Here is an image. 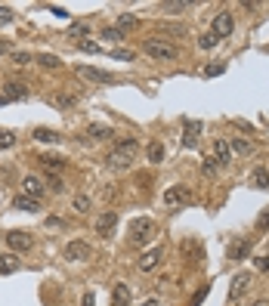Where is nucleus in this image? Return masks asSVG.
Wrapping results in <instances>:
<instances>
[{"instance_id": "45", "label": "nucleus", "mask_w": 269, "mask_h": 306, "mask_svg": "<svg viewBox=\"0 0 269 306\" xmlns=\"http://www.w3.org/2000/svg\"><path fill=\"white\" fill-rule=\"evenodd\" d=\"M257 269H260V272H269V257H260L257 260Z\"/></svg>"}, {"instance_id": "24", "label": "nucleus", "mask_w": 269, "mask_h": 306, "mask_svg": "<svg viewBox=\"0 0 269 306\" xmlns=\"http://www.w3.org/2000/svg\"><path fill=\"white\" fill-rule=\"evenodd\" d=\"M47 102L59 105V109H71V105H75V96H65V93H53V96H47Z\"/></svg>"}, {"instance_id": "28", "label": "nucleus", "mask_w": 269, "mask_h": 306, "mask_svg": "<svg viewBox=\"0 0 269 306\" xmlns=\"http://www.w3.org/2000/svg\"><path fill=\"white\" fill-rule=\"evenodd\" d=\"M232 152H238V155H250V152H254V146H250V142L247 139H232V146H229Z\"/></svg>"}, {"instance_id": "50", "label": "nucleus", "mask_w": 269, "mask_h": 306, "mask_svg": "<svg viewBox=\"0 0 269 306\" xmlns=\"http://www.w3.org/2000/svg\"><path fill=\"white\" fill-rule=\"evenodd\" d=\"M7 102H10V99H7V96H0V105H7Z\"/></svg>"}, {"instance_id": "40", "label": "nucleus", "mask_w": 269, "mask_h": 306, "mask_svg": "<svg viewBox=\"0 0 269 306\" xmlns=\"http://www.w3.org/2000/svg\"><path fill=\"white\" fill-rule=\"evenodd\" d=\"M201 170H204V176H213V173H217V164H213V158L204 161V167H201Z\"/></svg>"}, {"instance_id": "30", "label": "nucleus", "mask_w": 269, "mask_h": 306, "mask_svg": "<svg viewBox=\"0 0 269 306\" xmlns=\"http://www.w3.org/2000/svg\"><path fill=\"white\" fill-rule=\"evenodd\" d=\"M71 210L87 213V210H90V198H87V195H75V201H71Z\"/></svg>"}, {"instance_id": "31", "label": "nucleus", "mask_w": 269, "mask_h": 306, "mask_svg": "<svg viewBox=\"0 0 269 306\" xmlns=\"http://www.w3.org/2000/svg\"><path fill=\"white\" fill-rule=\"evenodd\" d=\"M16 146V133L13 130H0V149H13Z\"/></svg>"}, {"instance_id": "43", "label": "nucleus", "mask_w": 269, "mask_h": 306, "mask_svg": "<svg viewBox=\"0 0 269 306\" xmlns=\"http://www.w3.org/2000/svg\"><path fill=\"white\" fill-rule=\"evenodd\" d=\"M161 31H167V34H186V28H183V25H164Z\"/></svg>"}, {"instance_id": "1", "label": "nucleus", "mask_w": 269, "mask_h": 306, "mask_svg": "<svg viewBox=\"0 0 269 306\" xmlns=\"http://www.w3.org/2000/svg\"><path fill=\"white\" fill-rule=\"evenodd\" d=\"M136 152H139V142L127 136V139H121V142H118L115 152H112L109 158H105V161H109V167H112V170H127V167L133 164Z\"/></svg>"}, {"instance_id": "21", "label": "nucleus", "mask_w": 269, "mask_h": 306, "mask_svg": "<svg viewBox=\"0 0 269 306\" xmlns=\"http://www.w3.org/2000/svg\"><path fill=\"white\" fill-rule=\"evenodd\" d=\"M4 96H7V99H25V96H28V90H25V84H19V81H10Z\"/></svg>"}, {"instance_id": "48", "label": "nucleus", "mask_w": 269, "mask_h": 306, "mask_svg": "<svg viewBox=\"0 0 269 306\" xmlns=\"http://www.w3.org/2000/svg\"><path fill=\"white\" fill-rule=\"evenodd\" d=\"M10 53V44H0V56H7Z\"/></svg>"}, {"instance_id": "42", "label": "nucleus", "mask_w": 269, "mask_h": 306, "mask_svg": "<svg viewBox=\"0 0 269 306\" xmlns=\"http://www.w3.org/2000/svg\"><path fill=\"white\" fill-rule=\"evenodd\" d=\"M75 34H78V38H87V25H71V38H75Z\"/></svg>"}, {"instance_id": "41", "label": "nucleus", "mask_w": 269, "mask_h": 306, "mask_svg": "<svg viewBox=\"0 0 269 306\" xmlns=\"http://www.w3.org/2000/svg\"><path fill=\"white\" fill-rule=\"evenodd\" d=\"M115 59H124V62H133V53H130V50H115Z\"/></svg>"}, {"instance_id": "15", "label": "nucleus", "mask_w": 269, "mask_h": 306, "mask_svg": "<svg viewBox=\"0 0 269 306\" xmlns=\"http://www.w3.org/2000/svg\"><path fill=\"white\" fill-rule=\"evenodd\" d=\"M247 284H250V275H247V272H238L235 278H232V287H229V300L235 303V300H238V297L247 291Z\"/></svg>"}, {"instance_id": "29", "label": "nucleus", "mask_w": 269, "mask_h": 306, "mask_svg": "<svg viewBox=\"0 0 269 306\" xmlns=\"http://www.w3.org/2000/svg\"><path fill=\"white\" fill-rule=\"evenodd\" d=\"M38 62H41L44 68H59V65H62V62H59V56H53V53H41Z\"/></svg>"}, {"instance_id": "13", "label": "nucleus", "mask_w": 269, "mask_h": 306, "mask_svg": "<svg viewBox=\"0 0 269 306\" xmlns=\"http://www.w3.org/2000/svg\"><path fill=\"white\" fill-rule=\"evenodd\" d=\"M198 136H201V124L198 121H183V146L192 149L195 142H198Z\"/></svg>"}, {"instance_id": "10", "label": "nucleus", "mask_w": 269, "mask_h": 306, "mask_svg": "<svg viewBox=\"0 0 269 306\" xmlns=\"http://www.w3.org/2000/svg\"><path fill=\"white\" fill-rule=\"evenodd\" d=\"M115 226H118V213L115 210H105L102 217L96 220V232H99L102 238H112L115 235Z\"/></svg>"}, {"instance_id": "11", "label": "nucleus", "mask_w": 269, "mask_h": 306, "mask_svg": "<svg viewBox=\"0 0 269 306\" xmlns=\"http://www.w3.org/2000/svg\"><path fill=\"white\" fill-rule=\"evenodd\" d=\"M161 257H164V247H152V250H146V254L139 257V269H142V272H152V269L161 263Z\"/></svg>"}, {"instance_id": "27", "label": "nucleus", "mask_w": 269, "mask_h": 306, "mask_svg": "<svg viewBox=\"0 0 269 306\" xmlns=\"http://www.w3.org/2000/svg\"><path fill=\"white\" fill-rule=\"evenodd\" d=\"M146 155H149V161H152V164H158V161L164 158V146H161V142H152V146L146 149Z\"/></svg>"}, {"instance_id": "5", "label": "nucleus", "mask_w": 269, "mask_h": 306, "mask_svg": "<svg viewBox=\"0 0 269 306\" xmlns=\"http://www.w3.org/2000/svg\"><path fill=\"white\" fill-rule=\"evenodd\" d=\"M164 201L170 207H186V204H192V189L189 186H170L164 192Z\"/></svg>"}, {"instance_id": "36", "label": "nucleus", "mask_w": 269, "mask_h": 306, "mask_svg": "<svg viewBox=\"0 0 269 306\" xmlns=\"http://www.w3.org/2000/svg\"><path fill=\"white\" fill-rule=\"evenodd\" d=\"M257 229H260V232H266V229H269V207H263V213L257 217Z\"/></svg>"}, {"instance_id": "17", "label": "nucleus", "mask_w": 269, "mask_h": 306, "mask_svg": "<svg viewBox=\"0 0 269 306\" xmlns=\"http://www.w3.org/2000/svg\"><path fill=\"white\" fill-rule=\"evenodd\" d=\"M19 269V257L16 254H0V275H13Z\"/></svg>"}, {"instance_id": "20", "label": "nucleus", "mask_w": 269, "mask_h": 306, "mask_svg": "<svg viewBox=\"0 0 269 306\" xmlns=\"http://www.w3.org/2000/svg\"><path fill=\"white\" fill-rule=\"evenodd\" d=\"M13 207H16V210L31 213V210H41V201H34V198H28V195H19V198L13 201Z\"/></svg>"}, {"instance_id": "4", "label": "nucleus", "mask_w": 269, "mask_h": 306, "mask_svg": "<svg viewBox=\"0 0 269 306\" xmlns=\"http://www.w3.org/2000/svg\"><path fill=\"white\" fill-rule=\"evenodd\" d=\"M62 257H65L68 263H84V260L93 257V247H90L87 241H68L65 250H62Z\"/></svg>"}, {"instance_id": "22", "label": "nucleus", "mask_w": 269, "mask_h": 306, "mask_svg": "<svg viewBox=\"0 0 269 306\" xmlns=\"http://www.w3.org/2000/svg\"><path fill=\"white\" fill-rule=\"evenodd\" d=\"M38 161H41L44 170H62V158H59V155H50V152H47V155H41Z\"/></svg>"}, {"instance_id": "37", "label": "nucleus", "mask_w": 269, "mask_h": 306, "mask_svg": "<svg viewBox=\"0 0 269 306\" xmlns=\"http://www.w3.org/2000/svg\"><path fill=\"white\" fill-rule=\"evenodd\" d=\"M47 186H50L53 192H56V195H59V192L65 189V183H62V179H59V176H50V179H47Z\"/></svg>"}, {"instance_id": "39", "label": "nucleus", "mask_w": 269, "mask_h": 306, "mask_svg": "<svg viewBox=\"0 0 269 306\" xmlns=\"http://www.w3.org/2000/svg\"><path fill=\"white\" fill-rule=\"evenodd\" d=\"M13 22V10L10 7H0V25H10Z\"/></svg>"}, {"instance_id": "19", "label": "nucleus", "mask_w": 269, "mask_h": 306, "mask_svg": "<svg viewBox=\"0 0 269 306\" xmlns=\"http://www.w3.org/2000/svg\"><path fill=\"white\" fill-rule=\"evenodd\" d=\"M250 186L254 189H269V170L266 167H254V173H250Z\"/></svg>"}, {"instance_id": "46", "label": "nucleus", "mask_w": 269, "mask_h": 306, "mask_svg": "<svg viewBox=\"0 0 269 306\" xmlns=\"http://www.w3.org/2000/svg\"><path fill=\"white\" fill-rule=\"evenodd\" d=\"M204 297H207V287H201V291H198V294H195V300H192V306H198V303H201Z\"/></svg>"}, {"instance_id": "16", "label": "nucleus", "mask_w": 269, "mask_h": 306, "mask_svg": "<svg viewBox=\"0 0 269 306\" xmlns=\"http://www.w3.org/2000/svg\"><path fill=\"white\" fill-rule=\"evenodd\" d=\"M87 136H90V139H112L115 130L109 127V124H90V127H87Z\"/></svg>"}, {"instance_id": "9", "label": "nucleus", "mask_w": 269, "mask_h": 306, "mask_svg": "<svg viewBox=\"0 0 269 306\" xmlns=\"http://www.w3.org/2000/svg\"><path fill=\"white\" fill-rule=\"evenodd\" d=\"M44 192H47V183H44V179H38V176H25L22 179V195H28V198H34V201H41V198H44Z\"/></svg>"}, {"instance_id": "26", "label": "nucleus", "mask_w": 269, "mask_h": 306, "mask_svg": "<svg viewBox=\"0 0 269 306\" xmlns=\"http://www.w3.org/2000/svg\"><path fill=\"white\" fill-rule=\"evenodd\" d=\"M195 4H192V0H176V4H170V0H167V4H161V10H167V13H179V10H192Z\"/></svg>"}, {"instance_id": "44", "label": "nucleus", "mask_w": 269, "mask_h": 306, "mask_svg": "<svg viewBox=\"0 0 269 306\" xmlns=\"http://www.w3.org/2000/svg\"><path fill=\"white\" fill-rule=\"evenodd\" d=\"M81 306H96V297H93V291H87V294H84Z\"/></svg>"}, {"instance_id": "38", "label": "nucleus", "mask_w": 269, "mask_h": 306, "mask_svg": "<svg viewBox=\"0 0 269 306\" xmlns=\"http://www.w3.org/2000/svg\"><path fill=\"white\" fill-rule=\"evenodd\" d=\"M13 62L16 65H28L31 62V53H13Z\"/></svg>"}, {"instance_id": "49", "label": "nucleus", "mask_w": 269, "mask_h": 306, "mask_svg": "<svg viewBox=\"0 0 269 306\" xmlns=\"http://www.w3.org/2000/svg\"><path fill=\"white\" fill-rule=\"evenodd\" d=\"M254 306H269V303H266V300H257V303H254Z\"/></svg>"}, {"instance_id": "7", "label": "nucleus", "mask_w": 269, "mask_h": 306, "mask_svg": "<svg viewBox=\"0 0 269 306\" xmlns=\"http://www.w3.org/2000/svg\"><path fill=\"white\" fill-rule=\"evenodd\" d=\"M232 31H235V19H232L229 13H217V16H213V31H210V34H213L217 41L229 38Z\"/></svg>"}, {"instance_id": "3", "label": "nucleus", "mask_w": 269, "mask_h": 306, "mask_svg": "<svg viewBox=\"0 0 269 306\" xmlns=\"http://www.w3.org/2000/svg\"><path fill=\"white\" fill-rule=\"evenodd\" d=\"M142 50H146L152 59H158V62H173L176 59V47L167 44V41H158V38L155 41H146V44H142Z\"/></svg>"}, {"instance_id": "6", "label": "nucleus", "mask_w": 269, "mask_h": 306, "mask_svg": "<svg viewBox=\"0 0 269 306\" xmlns=\"http://www.w3.org/2000/svg\"><path fill=\"white\" fill-rule=\"evenodd\" d=\"M7 244H10V250L13 254H22V250H28L31 244H34V238L28 235V232H22V229H13V232H7Z\"/></svg>"}, {"instance_id": "34", "label": "nucleus", "mask_w": 269, "mask_h": 306, "mask_svg": "<svg viewBox=\"0 0 269 306\" xmlns=\"http://www.w3.org/2000/svg\"><path fill=\"white\" fill-rule=\"evenodd\" d=\"M102 38L112 41V44H118V41H124V34H121L118 28H102Z\"/></svg>"}, {"instance_id": "18", "label": "nucleus", "mask_w": 269, "mask_h": 306, "mask_svg": "<svg viewBox=\"0 0 269 306\" xmlns=\"http://www.w3.org/2000/svg\"><path fill=\"white\" fill-rule=\"evenodd\" d=\"M34 139H38V142H50V146L62 142V136H59L56 130H50V127H38V130H34Z\"/></svg>"}, {"instance_id": "23", "label": "nucleus", "mask_w": 269, "mask_h": 306, "mask_svg": "<svg viewBox=\"0 0 269 306\" xmlns=\"http://www.w3.org/2000/svg\"><path fill=\"white\" fill-rule=\"evenodd\" d=\"M112 300H115V306H127V303H130V287H127V284H115Z\"/></svg>"}, {"instance_id": "47", "label": "nucleus", "mask_w": 269, "mask_h": 306, "mask_svg": "<svg viewBox=\"0 0 269 306\" xmlns=\"http://www.w3.org/2000/svg\"><path fill=\"white\" fill-rule=\"evenodd\" d=\"M136 306H161L158 300H142V303H136Z\"/></svg>"}, {"instance_id": "33", "label": "nucleus", "mask_w": 269, "mask_h": 306, "mask_svg": "<svg viewBox=\"0 0 269 306\" xmlns=\"http://www.w3.org/2000/svg\"><path fill=\"white\" fill-rule=\"evenodd\" d=\"M217 44H220V41L213 38L210 31H207V34H201V38H198V47H201V50H213V47H217Z\"/></svg>"}, {"instance_id": "8", "label": "nucleus", "mask_w": 269, "mask_h": 306, "mask_svg": "<svg viewBox=\"0 0 269 306\" xmlns=\"http://www.w3.org/2000/svg\"><path fill=\"white\" fill-rule=\"evenodd\" d=\"M78 75L84 81H93V84H115V75L105 68H90V65H78Z\"/></svg>"}, {"instance_id": "35", "label": "nucleus", "mask_w": 269, "mask_h": 306, "mask_svg": "<svg viewBox=\"0 0 269 306\" xmlns=\"http://www.w3.org/2000/svg\"><path fill=\"white\" fill-rule=\"evenodd\" d=\"M78 47H81V50H84V53H102V47H99V44H96V41H81V44H78Z\"/></svg>"}, {"instance_id": "2", "label": "nucleus", "mask_w": 269, "mask_h": 306, "mask_svg": "<svg viewBox=\"0 0 269 306\" xmlns=\"http://www.w3.org/2000/svg\"><path fill=\"white\" fill-rule=\"evenodd\" d=\"M152 238H155V223L149 217H136L130 223V241L133 244H149Z\"/></svg>"}, {"instance_id": "32", "label": "nucleus", "mask_w": 269, "mask_h": 306, "mask_svg": "<svg viewBox=\"0 0 269 306\" xmlns=\"http://www.w3.org/2000/svg\"><path fill=\"white\" fill-rule=\"evenodd\" d=\"M133 25H136V16H130V13L127 16H124V13L118 16V31L121 34H124V28H133Z\"/></svg>"}, {"instance_id": "12", "label": "nucleus", "mask_w": 269, "mask_h": 306, "mask_svg": "<svg viewBox=\"0 0 269 306\" xmlns=\"http://www.w3.org/2000/svg\"><path fill=\"white\" fill-rule=\"evenodd\" d=\"M229 161H232V149H229V142L217 139V142H213V164H217V167H229Z\"/></svg>"}, {"instance_id": "14", "label": "nucleus", "mask_w": 269, "mask_h": 306, "mask_svg": "<svg viewBox=\"0 0 269 306\" xmlns=\"http://www.w3.org/2000/svg\"><path fill=\"white\" fill-rule=\"evenodd\" d=\"M247 254H250V241L247 238H235V241L229 244V260L241 263V260H247Z\"/></svg>"}, {"instance_id": "25", "label": "nucleus", "mask_w": 269, "mask_h": 306, "mask_svg": "<svg viewBox=\"0 0 269 306\" xmlns=\"http://www.w3.org/2000/svg\"><path fill=\"white\" fill-rule=\"evenodd\" d=\"M223 71H226V65H223V62H210V65H204V68H201V75H204V78H220Z\"/></svg>"}]
</instances>
